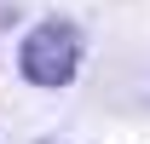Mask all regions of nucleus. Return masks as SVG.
<instances>
[{"label": "nucleus", "mask_w": 150, "mask_h": 144, "mask_svg": "<svg viewBox=\"0 0 150 144\" xmlns=\"http://www.w3.org/2000/svg\"><path fill=\"white\" fill-rule=\"evenodd\" d=\"M18 69L29 87H69L75 69H81V29L64 18H46L23 35V52H18Z\"/></svg>", "instance_id": "obj_1"}]
</instances>
